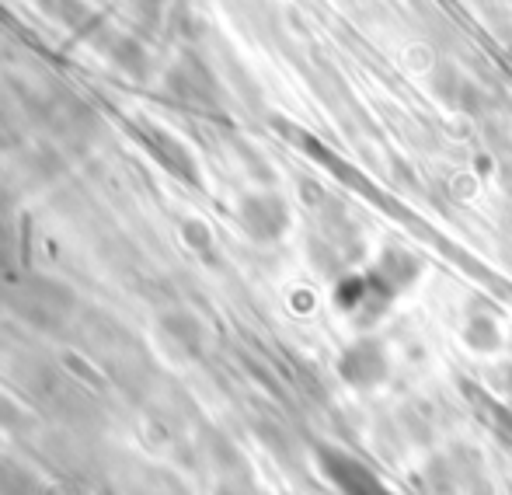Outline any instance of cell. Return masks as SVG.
<instances>
[{"label": "cell", "mask_w": 512, "mask_h": 495, "mask_svg": "<svg viewBox=\"0 0 512 495\" xmlns=\"http://www.w3.org/2000/svg\"><path fill=\"white\" fill-rule=\"evenodd\" d=\"M338 373H342L349 384L356 387H373L387 377V353L380 342H356V346L345 349L342 363H338Z\"/></svg>", "instance_id": "1"}, {"label": "cell", "mask_w": 512, "mask_h": 495, "mask_svg": "<svg viewBox=\"0 0 512 495\" xmlns=\"http://www.w3.org/2000/svg\"><path fill=\"white\" fill-rule=\"evenodd\" d=\"M324 471H328V478L338 489H345L349 495H391L363 464L345 454H324Z\"/></svg>", "instance_id": "2"}]
</instances>
